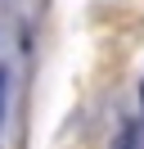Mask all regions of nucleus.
<instances>
[{
    "label": "nucleus",
    "instance_id": "f257e3e1",
    "mask_svg": "<svg viewBox=\"0 0 144 149\" xmlns=\"http://www.w3.org/2000/svg\"><path fill=\"white\" fill-rule=\"evenodd\" d=\"M135 140H140V122H122V136H117V149H135Z\"/></svg>",
    "mask_w": 144,
    "mask_h": 149
},
{
    "label": "nucleus",
    "instance_id": "f03ea898",
    "mask_svg": "<svg viewBox=\"0 0 144 149\" xmlns=\"http://www.w3.org/2000/svg\"><path fill=\"white\" fill-rule=\"evenodd\" d=\"M0 100H5V68H0Z\"/></svg>",
    "mask_w": 144,
    "mask_h": 149
}]
</instances>
